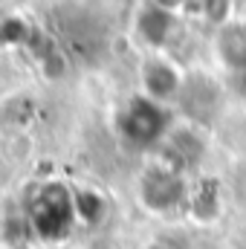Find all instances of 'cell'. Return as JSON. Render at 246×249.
<instances>
[{
	"mask_svg": "<svg viewBox=\"0 0 246 249\" xmlns=\"http://www.w3.org/2000/svg\"><path fill=\"white\" fill-rule=\"evenodd\" d=\"M78 220L75 191L61 180H41L26 197V226L41 244L64 241Z\"/></svg>",
	"mask_w": 246,
	"mask_h": 249,
	"instance_id": "cell-1",
	"label": "cell"
},
{
	"mask_svg": "<svg viewBox=\"0 0 246 249\" xmlns=\"http://www.w3.org/2000/svg\"><path fill=\"white\" fill-rule=\"evenodd\" d=\"M165 127V116L157 102L151 99H133L127 102L119 116V130L127 142L133 145H151Z\"/></svg>",
	"mask_w": 246,
	"mask_h": 249,
	"instance_id": "cell-2",
	"label": "cell"
},
{
	"mask_svg": "<svg viewBox=\"0 0 246 249\" xmlns=\"http://www.w3.org/2000/svg\"><path fill=\"white\" fill-rule=\"evenodd\" d=\"M142 197L151 209H165L171 203H177L180 197V183L171 171H162V168H154L145 174L142 180Z\"/></svg>",
	"mask_w": 246,
	"mask_h": 249,
	"instance_id": "cell-3",
	"label": "cell"
},
{
	"mask_svg": "<svg viewBox=\"0 0 246 249\" xmlns=\"http://www.w3.org/2000/svg\"><path fill=\"white\" fill-rule=\"evenodd\" d=\"M142 84L148 99L154 102V99H168L180 87V78L165 61H148L142 67Z\"/></svg>",
	"mask_w": 246,
	"mask_h": 249,
	"instance_id": "cell-4",
	"label": "cell"
},
{
	"mask_svg": "<svg viewBox=\"0 0 246 249\" xmlns=\"http://www.w3.org/2000/svg\"><path fill=\"white\" fill-rule=\"evenodd\" d=\"M38 116V102L29 96H12L9 102H3L0 107V124L6 130H26Z\"/></svg>",
	"mask_w": 246,
	"mask_h": 249,
	"instance_id": "cell-5",
	"label": "cell"
},
{
	"mask_svg": "<svg viewBox=\"0 0 246 249\" xmlns=\"http://www.w3.org/2000/svg\"><path fill=\"white\" fill-rule=\"evenodd\" d=\"M168 23H171L168 12H162L157 6H151V9H145L139 15V32H142V38L148 44H162L165 35H168Z\"/></svg>",
	"mask_w": 246,
	"mask_h": 249,
	"instance_id": "cell-6",
	"label": "cell"
},
{
	"mask_svg": "<svg viewBox=\"0 0 246 249\" xmlns=\"http://www.w3.org/2000/svg\"><path fill=\"white\" fill-rule=\"evenodd\" d=\"M32 29L23 18L18 15H3L0 18V47H12V44H29Z\"/></svg>",
	"mask_w": 246,
	"mask_h": 249,
	"instance_id": "cell-7",
	"label": "cell"
},
{
	"mask_svg": "<svg viewBox=\"0 0 246 249\" xmlns=\"http://www.w3.org/2000/svg\"><path fill=\"white\" fill-rule=\"evenodd\" d=\"M102 209H105V203H102L99 194H93V191H75V212H78V217H84L87 223H93V220L102 214Z\"/></svg>",
	"mask_w": 246,
	"mask_h": 249,
	"instance_id": "cell-8",
	"label": "cell"
}]
</instances>
